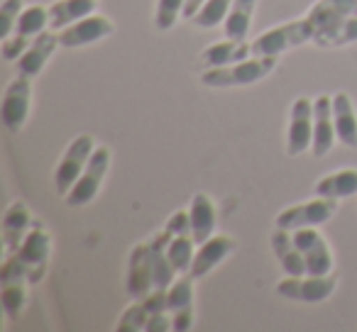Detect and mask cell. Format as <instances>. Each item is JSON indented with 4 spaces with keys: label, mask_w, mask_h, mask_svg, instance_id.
Masks as SVG:
<instances>
[{
    "label": "cell",
    "mask_w": 357,
    "mask_h": 332,
    "mask_svg": "<svg viewBox=\"0 0 357 332\" xmlns=\"http://www.w3.org/2000/svg\"><path fill=\"white\" fill-rule=\"evenodd\" d=\"M316 47H345L357 42V0H318L308 10Z\"/></svg>",
    "instance_id": "6da1fadb"
},
{
    "label": "cell",
    "mask_w": 357,
    "mask_h": 332,
    "mask_svg": "<svg viewBox=\"0 0 357 332\" xmlns=\"http://www.w3.org/2000/svg\"><path fill=\"white\" fill-rule=\"evenodd\" d=\"M279 56H250L245 61L218 69H206L201 74V84L208 88H235V86H250L267 79L277 66Z\"/></svg>",
    "instance_id": "7a4b0ae2"
},
{
    "label": "cell",
    "mask_w": 357,
    "mask_h": 332,
    "mask_svg": "<svg viewBox=\"0 0 357 332\" xmlns=\"http://www.w3.org/2000/svg\"><path fill=\"white\" fill-rule=\"evenodd\" d=\"M306 42H313V27L308 17H301V20L284 22V25L262 32L252 42V56H282L284 52L306 45Z\"/></svg>",
    "instance_id": "3957f363"
},
{
    "label": "cell",
    "mask_w": 357,
    "mask_h": 332,
    "mask_svg": "<svg viewBox=\"0 0 357 332\" xmlns=\"http://www.w3.org/2000/svg\"><path fill=\"white\" fill-rule=\"evenodd\" d=\"M45 30H50V6H27L17 20L15 32L3 40V56L8 61H17L32 40Z\"/></svg>",
    "instance_id": "277c9868"
},
{
    "label": "cell",
    "mask_w": 357,
    "mask_h": 332,
    "mask_svg": "<svg viewBox=\"0 0 357 332\" xmlns=\"http://www.w3.org/2000/svg\"><path fill=\"white\" fill-rule=\"evenodd\" d=\"M108 169H110V149L108 147H96V152L91 154L89 164H86L84 174L76 179V184L71 186V191L64 196L66 205H71V208L89 205L91 200L98 196Z\"/></svg>",
    "instance_id": "5b68a950"
},
{
    "label": "cell",
    "mask_w": 357,
    "mask_h": 332,
    "mask_svg": "<svg viewBox=\"0 0 357 332\" xmlns=\"http://www.w3.org/2000/svg\"><path fill=\"white\" fill-rule=\"evenodd\" d=\"M96 139L91 134H79L76 139H71V144L66 147V152L61 154L59 164H56L54 169V186H56V193L66 196L71 191V186L76 184L81 174H84L86 164H89L91 154L96 152Z\"/></svg>",
    "instance_id": "8992f818"
},
{
    "label": "cell",
    "mask_w": 357,
    "mask_h": 332,
    "mask_svg": "<svg viewBox=\"0 0 357 332\" xmlns=\"http://www.w3.org/2000/svg\"><path fill=\"white\" fill-rule=\"evenodd\" d=\"M340 203L337 198H323V196H316L313 200H306V203L291 205V208L282 210L277 215V228L282 230H301V228H321L326 225L333 215L337 213Z\"/></svg>",
    "instance_id": "52a82bcc"
},
{
    "label": "cell",
    "mask_w": 357,
    "mask_h": 332,
    "mask_svg": "<svg viewBox=\"0 0 357 332\" xmlns=\"http://www.w3.org/2000/svg\"><path fill=\"white\" fill-rule=\"evenodd\" d=\"M167 232H169V259H172L176 274H189L191 262L196 254V239L191 232V220L189 210H176L172 218L167 220Z\"/></svg>",
    "instance_id": "ba28073f"
},
{
    "label": "cell",
    "mask_w": 357,
    "mask_h": 332,
    "mask_svg": "<svg viewBox=\"0 0 357 332\" xmlns=\"http://www.w3.org/2000/svg\"><path fill=\"white\" fill-rule=\"evenodd\" d=\"M337 276L335 274H326V276H313V274H303V276H287L279 281L277 293L289 301H301V303H323L335 293Z\"/></svg>",
    "instance_id": "9c48e42d"
},
{
    "label": "cell",
    "mask_w": 357,
    "mask_h": 332,
    "mask_svg": "<svg viewBox=\"0 0 357 332\" xmlns=\"http://www.w3.org/2000/svg\"><path fill=\"white\" fill-rule=\"evenodd\" d=\"M15 257L27 267V278H30V283H37L45 278L47 267H50V257H52V235L47 232L40 220H37V225L30 230L25 242L20 244Z\"/></svg>",
    "instance_id": "30bf717a"
},
{
    "label": "cell",
    "mask_w": 357,
    "mask_h": 332,
    "mask_svg": "<svg viewBox=\"0 0 357 332\" xmlns=\"http://www.w3.org/2000/svg\"><path fill=\"white\" fill-rule=\"evenodd\" d=\"M294 242H296L298 252H301L303 262H306L308 274L313 276H326V274H333V252L328 247L326 237L318 232V228H301L291 232Z\"/></svg>",
    "instance_id": "8fae6325"
},
{
    "label": "cell",
    "mask_w": 357,
    "mask_h": 332,
    "mask_svg": "<svg viewBox=\"0 0 357 332\" xmlns=\"http://www.w3.org/2000/svg\"><path fill=\"white\" fill-rule=\"evenodd\" d=\"M30 105H32V79L17 74V79H13L8 84L6 93H3V108H0L3 125L10 132L22 129L27 125V118H30Z\"/></svg>",
    "instance_id": "7c38bea8"
},
{
    "label": "cell",
    "mask_w": 357,
    "mask_h": 332,
    "mask_svg": "<svg viewBox=\"0 0 357 332\" xmlns=\"http://www.w3.org/2000/svg\"><path fill=\"white\" fill-rule=\"evenodd\" d=\"M313 147V100L296 98L289 110V127H287V154L301 157L303 152Z\"/></svg>",
    "instance_id": "4fadbf2b"
},
{
    "label": "cell",
    "mask_w": 357,
    "mask_h": 332,
    "mask_svg": "<svg viewBox=\"0 0 357 332\" xmlns=\"http://www.w3.org/2000/svg\"><path fill=\"white\" fill-rule=\"evenodd\" d=\"M113 32H115L113 20L100 15V13H93V15L74 22V25L64 27V30L59 32V42H61V47H66V49H76V47L96 45V42L110 37Z\"/></svg>",
    "instance_id": "5bb4252c"
},
{
    "label": "cell",
    "mask_w": 357,
    "mask_h": 332,
    "mask_svg": "<svg viewBox=\"0 0 357 332\" xmlns=\"http://www.w3.org/2000/svg\"><path fill=\"white\" fill-rule=\"evenodd\" d=\"M194 281L196 278L191 274H184L167 288V308L176 332L194 327Z\"/></svg>",
    "instance_id": "9a60e30c"
},
{
    "label": "cell",
    "mask_w": 357,
    "mask_h": 332,
    "mask_svg": "<svg viewBox=\"0 0 357 332\" xmlns=\"http://www.w3.org/2000/svg\"><path fill=\"white\" fill-rule=\"evenodd\" d=\"M154 291V269L149 257V242L132 247L128 259V293L135 301H142L144 296Z\"/></svg>",
    "instance_id": "2e32d148"
},
{
    "label": "cell",
    "mask_w": 357,
    "mask_h": 332,
    "mask_svg": "<svg viewBox=\"0 0 357 332\" xmlns=\"http://www.w3.org/2000/svg\"><path fill=\"white\" fill-rule=\"evenodd\" d=\"M61 47L59 42V32L54 30H45L40 37L32 40V45L22 52V56L17 59V74L27 76V79H35L37 74H42V69L47 66V61L54 56V52Z\"/></svg>",
    "instance_id": "e0dca14e"
},
{
    "label": "cell",
    "mask_w": 357,
    "mask_h": 332,
    "mask_svg": "<svg viewBox=\"0 0 357 332\" xmlns=\"http://www.w3.org/2000/svg\"><path fill=\"white\" fill-rule=\"evenodd\" d=\"M337 142L335 118H333V98L318 95L313 100V157L321 159Z\"/></svg>",
    "instance_id": "ac0fdd59"
},
{
    "label": "cell",
    "mask_w": 357,
    "mask_h": 332,
    "mask_svg": "<svg viewBox=\"0 0 357 332\" xmlns=\"http://www.w3.org/2000/svg\"><path fill=\"white\" fill-rule=\"evenodd\" d=\"M235 249H238V244H235L233 237H228V235H213V237H208L204 244H199L189 274L194 278H204L206 274L213 271L228 254H233Z\"/></svg>",
    "instance_id": "d6986e66"
},
{
    "label": "cell",
    "mask_w": 357,
    "mask_h": 332,
    "mask_svg": "<svg viewBox=\"0 0 357 332\" xmlns=\"http://www.w3.org/2000/svg\"><path fill=\"white\" fill-rule=\"evenodd\" d=\"M37 225V220L32 218L30 208L22 200L10 203V208L3 215V242H6V254H15L20 249V244L25 242V237L30 235V230Z\"/></svg>",
    "instance_id": "ffe728a7"
},
{
    "label": "cell",
    "mask_w": 357,
    "mask_h": 332,
    "mask_svg": "<svg viewBox=\"0 0 357 332\" xmlns=\"http://www.w3.org/2000/svg\"><path fill=\"white\" fill-rule=\"evenodd\" d=\"M252 56V45L248 42H238V40H228L225 37L223 42H213L208 45L199 56V66L201 69H218V66H230L238 64V61H245Z\"/></svg>",
    "instance_id": "44dd1931"
},
{
    "label": "cell",
    "mask_w": 357,
    "mask_h": 332,
    "mask_svg": "<svg viewBox=\"0 0 357 332\" xmlns=\"http://www.w3.org/2000/svg\"><path fill=\"white\" fill-rule=\"evenodd\" d=\"M191 232H194L196 244H204L208 237L215 235V223H218V210L208 193H196L189 205Z\"/></svg>",
    "instance_id": "7402d4cb"
},
{
    "label": "cell",
    "mask_w": 357,
    "mask_h": 332,
    "mask_svg": "<svg viewBox=\"0 0 357 332\" xmlns=\"http://www.w3.org/2000/svg\"><path fill=\"white\" fill-rule=\"evenodd\" d=\"M93 13H98V0H54L50 6V30L61 32Z\"/></svg>",
    "instance_id": "603a6c76"
},
{
    "label": "cell",
    "mask_w": 357,
    "mask_h": 332,
    "mask_svg": "<svg viewBox=\"0 0 357 332\" xmlns=\"http://www.w3.org/2000/svg\"><path fill=\"white\" fill-rule=\"evenodd\" d=\"M272 249H274V257H277V262L282 264V269H284L287 276H303V274H308L306 262H303L301 252H298L296 242H294V237H291L289 230H282V228L274 230L272 232Z\"/></svg>",
    "instance_id": "cb8c5ba5"
},
{
    "label": "cell",
    "mask_w": 357,
    "mask_h": 332,
    "mask_svg": "<svg viewBox=\"0 0 357 332\" xmlns=\"http://www.w3.org/2000/svg\"><path fill=\"white\" fill-rule=\"evenodd\" d=\"M333 118H335V132L337 142L342 147H357V113L347 93L333 95Z\"/></svg>",
    "instance_id": "d4e9b609"
},
{
    "label": "cell",
    "mask_w": 357,
    "mask_h": 332,
    "mask_svg": "<svg viewBox=\"0 0 357 332\" xmlns=\"http://www.w3.org/2000/svg\"><path fill=\"white\" fill-rule=\"evenodd\" d=\"M255 8H257V0H233L228 17H225V22H223V30L228 40L248 42Z\"/></svg>",
    "instance_id": "484cf974"
},
{
    "label": "cell",
    "mask_w": 357,
    "mask_h": 332,
    "mask_svg": "<svg viewBox=\"0 0 357 332\" xmlns=\"http://www.w3.org/2000/svg\"><path fill=\"white\" fill-rule=\"evenodd\" d=\"M357 193V169H342L323 176L316 184V196L323 198H350Z\"/></svg>",
    "instance_id": "4316f807"
},
{
    "label": "cell",
    "mask_w": 357,
    "mask_h": 332,
    "mask_svg": "<svg viewBox=\"0 0 357 332\" xmlns=\"http://www.w3.org/2000/svg\"><path fill=\"white\" fill-rule=\"evenodd\" d=\"M0 283H3V293H0L3 308L10 320H17L27 306V283L30 281L22 276H3Z\"/></svg>",
    "instance_id": "83f0119b"
},
{
    "label": "cell",
    "mask_w": 357,
    "mask_h": 332,
    "mask_svg": "<svg viewBox=\"0 0 357 332\" xmlns=\"http://www.w3.org/2000/svg\"><path fill=\"white\" fill-rule=\"evenodd\" d=\"M230 6H233V0H208L189 22L194 27H201V30H213V27L225 22V17H228V13H230Z\"/></svg>",
    "instance_id": "f1b7e54d"
},
{
    "label": "cell",
    "mask_w": 357,
    "mask_h": 332,
    "mask_svg": "<svg viewBox=\"0 0 357 332\" xmlns=\"http://www.w3.org/2000/svg\"><path fill=\"white\" fill-rule=\"evenodd\" d=\"M186 0H157V10H154V25L157 30L167 32L176 25V20L184 13Z\"/></svg>",
    "instance_id": "f546056e"
},
{
    "label": "cell",
    "mask_w": 357,
    "mask_h": 332,
    "mask_svg": "<svg viewBox=\"0 0 357 332\" xmlns=\"http://www.w3.org/2000/svg\"><path fill=\"white\" fill-rule=\"evenodd\" d=\"M147 320H149V313H147V308H144V303L135 301L132 306H130L128 310L120 315L115 330H118V332H144Z\"/></svg>",
    "instance_id": "4dcf8cb0"
},
{
    "label": "cell",
    "mask_w": 357,
    "mask_h": 332,
    "mask_svg": "<svg viewBox=\"0 0 357 332\" xmlns=\"http://www.w3.org/2000/svg\"><path fill=\"white\" fill-rule=\"evenodd\" d=\"M22 10H25L22 0H3V6H0V37L3 40L15 32V25L20 20Z\"/></svg>",
    "instance_id": "1f68e13d"
},
{
    "label": "cell",
    "mask_w": 357,
    "mask_h": 332,
    "mask_svg": "<svg viewBox=\"0 0 357 332\" xmlns=\"http://www.w3.org/2000/svg\"><path fill=\"white\" fill-rule=\"evenodd\" d=\"M206 3H208V0H186V6H184V13H181V17H184V20H191V17H194L196 13H199L201 8L206 6Z\"/></svg>",
    "instance_id": "d6a6232c"
}]
</instances>
